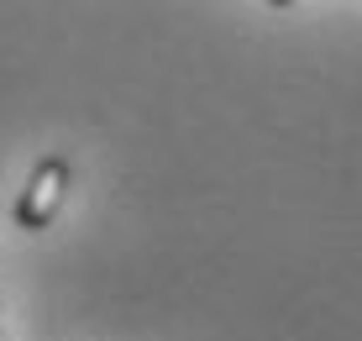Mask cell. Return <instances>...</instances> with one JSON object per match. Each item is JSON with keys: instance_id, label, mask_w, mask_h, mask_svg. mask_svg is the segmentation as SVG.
<instances>
[{"instance_id": "cell-1", "label": "cell", "mask_w": 362, "mask_h": 341, "mask_svg": "<svg viewBox=\"0 0 362 341\" xmlns=\"http://www.w3.org/2000/svg\"><path fill=\"white\" fill-rule=\"evenodd\" d=\"M64 195H69V163L47 158L42 168L32 173V184L21 189V200H16V226H21V231H42V226L58 216Z\"/></svg>"}]
</instances>
